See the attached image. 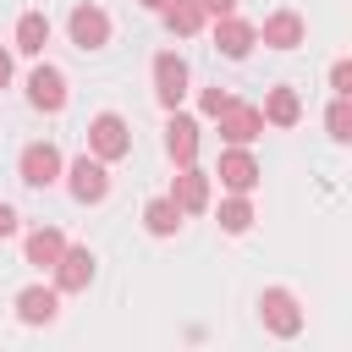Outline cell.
<instances>
[{
	"mask_svg": "<svg viewBox=\"0 0 352 352\" xmlns=\"http://www.w3.org/2000/svg\"><path fill=\"white\" fill-rule=\"evenodd\" d=\"M88 154L94 160H126L132 154V132H126V121L116 116V110H104V116H94L88 121Z\"/></svg>",
	"mask_w": 352,
	"mask_h": 352,
	"instance_id": "6da1fadb",
	"label": "cell"
},
{
	"mask_svg": "<svg viewBox=\"0 0 352 352\" xmlns=\"http://www.w3.org/2000/svg\"><path fill=\"white\" fill-rule=\"evenodd\" d=\"M60 176H66V192H72L77 204H104V192H110V170H104V160H94V154H77Z\"/></svg>",
	"mask_w": 352,
	"mask_h": 352,
	"instance_id": "7a4b0ae2",
	"label": "cell"
},
{
	"mask_svg": "<svg viewBox=\"0 0 352 352\" xmlns=\"http://www.w3.org/2000/svg\"><path fill=\"white\" fill-rule=\"evenodd\" d=\"M66 99H72V88H66V72L60 66H33V77H28V104L33 110H44V116H55V110H66Z\"/></svg>",
	"mask_w": 352,
	"mask_h": 352,
	"instance_id": "3957f363",
	"label": "cell"
},
{
	"mask_svg": "<svg viewBox=\"0 0 352 352\" xmlns=\"http://www.w3.org/2000/svg\"><path fill=\"white\" fill-rule=\"evenodd\" d=\"M154 99H160L165 110H176V104L187 99V60H182L176 50H160V55H154Z\"/></svg>",
	"mask_w": 352,
	"mask_h": 352,
	"instance_id": "277c9868",
	"label": "cell"
},
{
	"mask_svg": "<svg viewBox=\"0 0 352 352\" xmlns=\"http://www.w3.org/2000/svg\"><path fill=\"white\" fill-rule=\"evenodd\" d=\"M60 170H66V160H60L55 143H28L22 160H16V176L28 187H50V182H60Z\"/></svg>",
	"mask_w": 352,
	"mask_h": 352,
	"instance_id": "5b68a950",
	"label": "cell"
},
{
	"mask_svg": "<svg viewBox=\"0 0 352 352\" xmlns=\"http://www.w3.org/2000/svg\"><path fill=\"white\" fill-rule=\"evenodd\" d=\"M66 33H72V44L77 50H104L110 44V16L99 11V6H72V16H66Z\"/></svg>",
	"mask_w": 352,
	"mask_h": 352,
	"instance_id": "8992f818",
	"label": "cell"
},
{
	"mask_svg": "<svg viewBox=\"0 0 352 352\" xmlns=\"http://www.w3.org/2000/svg\"><path fill=\"white\" fill-rule=\"evenodd\" d=\"M214 176H220V187H231V192H253L258 187V160L248 154V143H231L226 154H220V165H214Z\"/></svg>",
	"mask_w": 352,
	"mask_h": 352,
	"instance_id": "52a82bcc",
	"label": "cell"
},
{
	"mask_svg": "<svg viewBox=\"0 0 352 352\" xmlns=\"http://www.w3.org/2000/svg\"><path fill=\"white\" fill-rule=\"evenodd\" d=\"M258 314H264V324H270L275 336H297V330H302V308H297V297H292L286 286H264Z\"/></svg>",
	"mask_w": 352,
	"mask_h": 352,
	"instance_id": "ba28073f",
	"label": "cell"
},
{
	"mask_svg": "<svg viewBox=\"0 0 352 352\" xmlns=\"http://www.w3.org/2000/svg\"><path fill=\"white\" fill-rule=\"evenodd\" d=\"M253 44H258V28H253V22H242L236 11H231V16H214V50H220L226 60H242Z\"/></svg>",
	"mask_w": 352,
	"mask_h": 352,
	"instance_id": "9c48e42d",
	"label": "cell"
},
{
	"mask_svg": "<svg viewBox=\"0 0 352 352\" xmlns=\"http://www.w3.org/2000/svg\"><path fill=\"white\" fill-rule=\"evenodd\" d=\"M214 121H220V138H226V143H253V138L264 132L258 104H242V99H231V104H226Z\"/></svg>",
	"mask_w": 352,
	"mask_h": 352,
	"instance_id": "30bf717a",
	"label": "cell"
},
{
	"mask_svg": "<svg viewBox=\"0 0 352 352\" xmlns=\"http://www.w3.org/2000/svg\"><path fill=\"white\" fill-rule=\"evenodd\" d=\"M170 198H176V209H182V214H198V209H209V176H204L198 165H176Z\"/></svg>",
	"mask_w": 352,
	"mask_h": 352,
	"instance_id": "8fae6325",
	"label": "cell"
},
{
	"mask_svg": "<svg viewBox=\"0 0 352 352\" xmlns=\"http://www.w3.org/2000/svg\"><path fill=\"white\" fill-rule=\"evenodd\" d=\"M165 154L176 165H198V121L192 116H170L165 121Z\"/></svg>",
	"mask_w": 352,
	"mask_h": 352,
	"instance_id": "7c38bea8",
	"label": "cell"
},
{
	"mask_svg": "<svg viewBox=\"0 0 352 352\" xmlns=\"http://www.w3.org/2000/svg\"><path fill=\"white\" fill-rule=\"evenodd\" d=\"M94 280V253L88 248H66L55 258V292H82Z\"/></svg>",
	"mask_w": 352,
	"mask_h": 352,
	"instance_id": "4fadbf2b",
	"label": "cell"
},
{
	"mask_svg": "<svg viewBox=\"0 0 352 352\" xmlns=\"http://www.w3.org/2000/svg\"><path fill=\"white\" fill-rule=\"evenodd\" d=\"M55 314H60L55 286H22V292H16V319H22V324H50Z\"/></svg>",
	"mask_w": 352,
	"mask_h": 352,
	"instance_id": "5bb4252c",
	"label": "cell"
},
{
	"mask_svg": "<svg viewBox=\"0 0 352 352\" xmlns=\"http://www.w3.org/2000/svg\"><path fill=\"white\" fill-rule=\"evenodd\" d=\"M258 38H264L270 50H297V44H302V16H297V11H270L264 28H258Z\"/></svg>",
	"mask_w": 352,
	"mask_h": 352,
	"instance_id": "9a60e30c",
	"label": "cell"
},
{
	"mask_svg": "<svg viewBox=\"0 0 352 352\" xmlns=\"http://www.w3.org/2000/svg\"><path fill=\"white\" fill-rule=\"evenodd\" d=\"M258 116H264L270 126H297V121H302V99H297V88H270Z\"/></svg>",
	"mask_w": 352,
	"mask_h": 352,
	"instance_id": "2e32d148",
	"label": "cell"
},
{
	"mask_svg": "<svg viewBox=\"0 0 352 352\" xmlns=\"http://www.w3.org/2000/svg\"><path fill=\"white\" fill-rule=\"evenodd\" d=\"M44 44H50V16L44 11H22L16 16V50L22 55H44Z\"/></svg>",
	"mask_w": 352,
	"mask_h": 352,
	"instance_id": "e0dca14e",
	"label": "cell"
},
{
	"mask_svg": "<svg viewBox=\"0 0 352 352\" xmlns=\"http://www.w3.org/2000/svg\"><path fill=\"white\" fill-rule=\"evenodd\" d=\"M66 253V236L55 231V226H38L33 236H28V264H38V270H55V258Z\"/></svg>",
	"mask_w": 352,
	"mask_h": 352,
	"instance_id": "ac0fdd59",
	"label": "cell"
},
{
	"mask_svg": "<svg viewBox=\"0 0 352 352\" xmlns=\"http://www.w3.org/2000/svg\"><path fill=\"white\" fill-rule=\"evenodd\" d=\"M160 16H165V28H170L176 38H192V33L204 28V6H198V0H165Z\"/></svg>",
	"mask_w": 352,
	"mask_h": 352,
	"instance_id": "d6986e66",
	"label": "cell"
},
{
	"mask_svg": "<svg viewBox=\"0 0 352 352\" xmlns=\"http://www.w3.org/2000/svg\"><path fill=\"white\" fill-rule=\"evenodd\" d=\"M143 226H148L154 236H176V231H182V209H176V198H148V204H143Z\"/></svg>",
	"mask_w": 352,
	"mask_h": 352,
	"instance_id": "ffe728a7",
	"label": "cell"
},
{
	"mask_svg": "<svg viewBox=\"0 0 352 352\" xmlns=\"http://www.w3.org/2000/svg\"><path fill=\"white\" fill-rule=\"evenodd\" d=\"M253 226V204H248V192H231L226 204H220V231H231V236H242Z\"/></svg>",
	"mask_w": 352,
	"mask_h": 352,
	"instance_id": "44dd1931",
	"label": "cell"
},
{
	"mask_svg": "<svg viewBox=\"0 0 352 352\" xmlns=\"http://www.w3.org/2000/svg\"><path fill=\"white\" fill-rule=\"evenodd\" d=\"M324 126H330V138H336V143H346V138H352V104H346V94H336V104H330Z\"/></svg>",
	"mask_w": 352,
	"mask_h": 352,
	"instance_id": "7402d4cb",
	"label": "cell"
},
{
	"mask_svg": "<svg viewBox=\"0 0 352 352\" xmlns=\"http://www.w3.org/2000/svg\"><path fill=\"white\" fill-rule=\"evenodd\" d=\"M198 104H204V116H220V110L231 104V94H226L220 82H214V88H204V99H198Z\"/></svg>",
	"mask_w": 352,
	"mask_h": 352,
	"instance_id": "603a6c76",
	"label": "cell"
},
{
	"mask_svg": "<svg viewBox=\"0 0 352 352\" xmlns=\"http://www.w3.org/2000/svg\"><path fill=\"white\" fill-rule=\"evenodd\" d=\"M330 88H336V94H352V66H346V60L330 66Z\"/></svg>",
	"mask_w": 352,
	"mask_h": 352,
	"instance_id": "cb8c5ba5",
	"label": "cell"
},
{
	"mask_svg": "<svg viewBox=\"0 0 352 352\" xmlns=\"http://www.w3.org/2000/svg\"><path fill=\"white\" fill-rule=\"evenodd\" d=\"M204 6V16H231L236 11V0H198Z\"/></svg>",
	"mask_w": 352,
	"mask_h": 352,
	"instance_id": "d4e9b609",
	"label": "cell"
},
{
	"mask_svg": "<svg viewBox=\"0 0 352 352\" xmlns=\"http://www.w3.org/2000/svg\"><path fill=\"white\" fill-rule=\"evenodd\" d=\"M0 236H16V209L0 204Z\"/></svg>",
	"mask_w": 352,
	"mask_h": 352,
	"instance_id": "484cf974",
	"label": "cell"
},
{
	"mask_svg": "<svg viewBox=\"0 0 352 352\" xmlns=\"http://www.w3.org/2000/svg\"><path fill=\"white\" fill-rule=\"evenodd\" d=\"M6 82H11V55L0 50V88H6Z\"/></svg>",
	"mask_w": 352,
	"mask_h": 352,
	"instance_id": "4316f807",
	"label": "cell"
},
{
	"mask_svg": "<svg viewBox=\"0 0 352 352\" xmlns=\"http://www.w3.org/2000/svg\"><path fill=\"white\" fill-rule=\"evenodd\" d=\"M138 6H143V11H165V0H138Z\"/></svg>",
	"mask_w": 352,
	"mask_h": 352,
	"instance_id": "83f0119b",
	"label": "cell"
}]
</instances>
